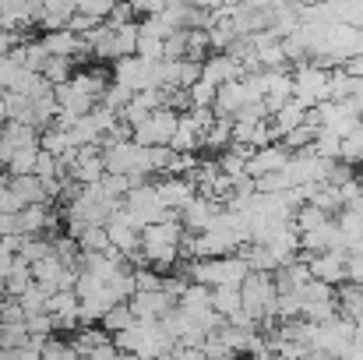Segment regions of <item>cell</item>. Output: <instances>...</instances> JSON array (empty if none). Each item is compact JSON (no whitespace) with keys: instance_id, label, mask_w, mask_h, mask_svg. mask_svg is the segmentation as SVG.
Masks as SVG:
<instances>
[{"instance_id":"6da1fadb","label":"cell","mask_w":363,"mask_h":360,"mask_svg":"<svg viewBox=\"0 0 363 360\" xmlns=\"http://www.w3.org/2000/svg\"><path fill=\"white\" fill-rule=\"evenodd\" d=\"M243 293V311L261 325V322H275V300H279V286H275V272H250L240 283Z\"/></svg>"},{"instance_id":"7a4b0ae2","label":"cell","mask_w":363,"mask_h":360,"mask_svg":"<svg viewBox=\"0 0 363 360\" xmlns=\"http://www.w3.org/2000/svg\"><path fill=\"white\" fill-rule=\"evenodd\" d=\"M328 82H332V67H325L321 60H303L293 71V99L314 110L328 99Z\"/></svg>"},{"instance_id":"3957f363","label":"cell","mask_w":363,"mask_h":360,"mask_svg":"<svg viewBox=\"0 0 363 360\" xmlns=\"http://www.w3.org/2000/svg\"><path fill=\"white\" fill-rule=\"evenodd\" d=\"M113 82L130 89V92H145V89H155V64L145 60V57H121L113 64Z\"/></svg>"},{"instance_id":"277c9868","label":"cell","mask_w":363,"mask_h":360,"mask_svg":"<svg viewBox=\"0 0 363 360\" xmlns=\"http://www.w3.org/2000/svg\"><path fill=\"white\" fill-rule=\"evenodd\" d=\"M307 261H311L314 279H321L328 286H346L350 283V251H325V254H314Z\"/></svg>"},{"instance_id":"5b68a950","label":"cell","mask_w":363,"mask_h":360,"mask_svg":"<svg viewBox=\"0 0 363 360\" xmlns=\"http://www.w3.org/2000/svg\"><path fill=\"white\" fill-rule=\"evenodd\" d=\"M155 191H159L162 205H166L169 212H177V216L198 198V184H194L191 177H159V180H155Z\"/></svg>"},{"instance_id":"8992f818","label":"cell","mask_w":363,"mask_h":360,"mask_svg":"<svg viewBox=\"0 0 363 360\" xmlns=\"http://www.w3.org/2000/svg\"><path fill=\"white\" fill-rule=\"evenodd\" d=\"M223 209H226L223 202L198 195V198L180 212V223H184V230H187V234H205V230H212V227H216V219L223 216Z\"/></svg>"},{"instance_id":"52a82bcc","label":"cell","mask_w":363,"mask_h":360,"mask_svg":"<svg viewBox=\"0 0 363 360\" xmlns=\"http://www.w3.org/2000/svg\"><path fill=\"white\" fill-rule=\"evenodd\" d=\"M127 304H130V311H134L138 322H159V318H166L177 307V300L166 290H138Z\"/></svg>"},{"instance_id":"ba28073f","label":"cell","mask_w":363,"mask_h":360,"mask_svg":"<svg viewBox=\"0 0 363 360\" xmlns=\"http://www.w3.org/2000/svg\"><path fill=\"white\" fill-rule=\"evenodd\" d=\"M289 148L282 145V141H275V145H264V148H254L250 152V159H247V173L257 180V177H268V173H282L286 166H289Z\"/></svg>"},{"instance_id":"9c48e42d","label":"cell","mask_w":363,"mask_h":360,"mask_svg":"<svg viewBox=\"0 0 363 360\" xmlns=\"http://www.w3.org/2000/svg\"><path fill=\"white\" fill-rule=\"evenodd\" d=\"M67 177H71V180H78L82 187H89V184H99V180L106 177V163H103V148H99V145H89V148H78V156H74V163H71V170H67Z\"/></svg>"},{"instance_id":"30bf717a","label":"cell","mask_w":363,"mask_h":360,"mask_svg":"<svg viewBox=\"0 0 363 360\" xmlns=\"http://www.w3.org/2000/svg\"><path fill=\"white\" fill-rule=\"evenodd\" d=\"M243 75H247V67H243L233 53H212V57H205V64H201V78H208V82H216V85L240 82Z\"/></svg>"},{"instance_id":"8fae6325","label":"cell","mask_w":363,"mask_h":360,"mask_svg":"<svg viewBox=\"0 0 363 360\" xmlns=\"http://www.w3.org/2000/svg\"><path fill=\"white\" fill-rule=\"evenodd\" d=\"M184 234H187V230H184L180 216H169V219L152 223V227L141 230V247H180Z\"/></svg>"},{"instance_id":"7c38bea8","label":"cell","mask_w":363,"mask_h":360,"mask_svg":"<svg viewBox=\"0 0 363 360\" xmlns=\"http://www.w3.org/2000/svg\"><path fill=\"white\" fill-rule=\"evenodd\" d=\"M250 103V96H247V85L240 82H226V85H219V96H216V117H237L243 107Z\"/></svg>"},{"instance_id":"4fadbf2b","label":"cell","mask_w":363,"mask_h":360,"mask_svg":"<svg viewBox=\"0 0 363 360\" xmlns=\"http://www.w3.org/2000/svg\"><path fill=\"white\" fill-rule=\"evenodd\" d=\"M307 114H311V110H307L303 103H296V99H289L282 110H275V114H272V131H275V141H282L293 127L307 124Z\"/></svg>"},{"instance_id":"5bb4252c","label":"cell","mask_w":363,"mask_h":360,"mask_svg":"<svg viewBox=\"0 0 363 360\" xmlns=\"http://www.w3.org/2000/svg\"><path fill=\"white\" fill-rule=\"evenodd\" d=\"M7 184H11V191H14L25 205H50L46 187H43V180H39L35 173H28V177H7Z\"/></svg>"},{"instance_id":"9a60e30c","label":"cell","mask_w":363,"mask_h":360,"mask_svg":"<svg viewBox=\"0 0 363 360\" xmlns=\"http://www.w3.org/2000/svg\"><path fill=\"white\" fill-rule=\"evenodd\" d=\"M43 46L50 50V57H78L82 50V36H74L71 28H57L43 36Z\"/></svg>"},{"instance_id":"2e32d148","label":"cell","mask_w":363,"mask_h":360,"mask_svg":"<svg viewBox=\"0 0 363 360\" xmlns=\"http://www.w3.org/2000/svg\"><path fill=\"white\" fill-rule=\"evenodd\" d=\"M32 283H35V276H32V261H25L21 254H14V268H11V276L4 279L7 297H21Z\"/></svg>"},{"instance_id":"e0dca14e","label":"cell","mask_w":363,"mask_h":360,"mask_svg":"<svg viewBox=\"0 0 363 360\" xmlns=\"http://www.w3.org/2000/svg\"><path fill=\"white\" fill-rule=\"evenodd\" d=\"M67 134H71V145H74V148H89V145H99V148H103V141H106V134L96 127L92 117H82Z\"/></svg>"},{"instance_id":"ac0fdd59","label":"cell","mask_w":363,"mask_h":360,"mask_svg":"<svg viewBox=\"0 0 363 360\" xmlns=\"http://www.w3.org/2000/svg\"><path fill=\"white\" fill-rule=\"evenodd\" d=\"M328 219H332V216H328L325 209H318L314 202H307V205L296 209V216H293V230H296V234H311V230L325 227Z\"/></svg>"},{"instance_id":"d6986e66","label":"cell","mask_w":363,"mask_h":360,"mask_svg":"<svg viewBox=\"0 0 363 360\" xmlns=\"http://www.w3.org/2000/svg\"><path fill=\"white\" fill-rule=\"evenodd\" d=\"M212 307L223 315V318H230V315H237L243 311V293L240 286H216L212 290Z\"/></svg>"},{"instance_id":"ffe728a7","label":"cell","mask_w":363,"mask_h":360,"mask_svg":"<svg viewBox=\"0 0 363 360\" xmlns=\"http://www.w3.org/2000/svg\"><path fill=\"white\" fill-rule=\"evenodd\" d=\"M43 78L57 89V85H67L74 78V57H50L46 67H43Z\"/></svg>"},{"instance_id":"44dd1931","label":"cell","mask_w":363,"mask_h":360,"mask_svg":"<svg viewBox=\"0 0 363 360\" xmlns=\"http://www.w3.org/2000/svg\"><path fill=\"white\" fill-rule=\"evenodd\" d=\"M78 293L74 290H53L50 293V300H46V315H53V318H64V315H78Z\"/></svg>"},{"instance_id":"7402d4cb","label":"cell","mask_w":363,"mask_h":360,"mask_svg":"<svg viewBox=\"0 0 363 360\" xmlns=\"http://www.w3.org/2000/svg\"><path fill=\"white\" fill-rule=\"evenodd\" d=\"M4 103H7V120H21V124H32L35 127V117H32V96H21V92H4Z\"/></svg>"},{"instance_id":"603a6c76","label":"cell","mask_w":363,"mask_h":360,"mask_svg":"<svg viewBox=\"0 0 363 360\" xmlns=\"http://www.w3.org/2000/svg\"><path fill=\"white\" fill-rule=\"evenodd\" d=\"M233 145V117H219L212 124V131L205 134V145L201 148H219V152H226Z\"/></svg>"},{"instance_id":"cb8c5ba5","label":"cell","mask_w":363,"mask_h":360,"mask_svg":"<svg viewBox=\"0 0 363 360\" xmlns=\"http://www.w3.org/2000/svg\"><path fill=\"white\" fill-rule=\"evenodd\" d=\"M35 159H39V145H25V148H18L11 156L7 173L11 177H28V173H35Z\"/></svg>"},{"instance_id":"d4e9b609","label":"cell","mask_w":363,"mask_h":360,"mask_svg":"<svg viewBox=\"0 0 363 360\" xmlns=\"http://www.w3.org/2000/svg\"><path fill=\"white\" fill-rule=\"evenodd\" d=\"M110 336H117L123 329H130V325H138V318H134V311H130V304H117V307H110L106 311V318L99 322Z\"/></svg>"},{"instance_id":"484cf974","label":"cell","mask_w":363,"mask_h":360,"mask_svg":"<svg viewBox=\"0 0 363 360\" xmlns=\"http://www.w3.org/2000/svg\"><path fill=\"white\" fill-rule=\"evenodd\" d=\"M318 131H321V127H314V124H300V127H293V131L282 138V145H286L289 152H307V148H314Z\"/></svg>"},{"instance_id":"4316f807","label":"cell","mask_w":363,"mask_h":360,"mask_svg":"<svg viewBox=\"0 0 363 360\" xmlns=\"http://www.w3.org/2000/svg\"><path fill=\"white\" fill-rule=\"evenodd\" d=\"M39 148L64 156V152H67V148H74V145H71V134H67V131H60L57 124H50V127H43V134H39Z\"/></svg>"},{"instance_id":"83f0119b","label":"cell","mask_w":363,"mask_h":360,"mask_svg":"<svg viewBox=\"0 0 363 360\" xmlns=\"http://www.w3.org/2000/svg\"><path fill=\"white\" fill-rule=\"evenodd\" d=\"M314 152H318L321 159H342V134L321 127L318 138H314Z\"/></svg>"},{"instance_id":"f1b7e54d","label":"cell","mask_w":363,"mask_h":360,"mask_svg":"<svg viewBox=\"0 0 363 360\" xmlns=\"http://www.w3.org/2000/svg\"><path fill=\"white\" fill-rule=\"evenodd\" d=\"M28 343V325L25 322H0V350H18Z\"/></svg>"},{"instance_id":"f546056e","label":"cell","mask_w":363,"mask_h":360,"mask_svg":"<svg viewBox=\"0 0 363 360\" xmlns=\"http://www.w3.org/2000/svg\"><path fill=\"white\" fill-rule=\"evenodd\" d=\"M50 293H53V290H46L43 283H32V286H28V290H25L18 300H21L25 315H43V311H46V300H50Z\"/></svg>"},{"instance_id":"4dcf8cb0","label":"cell","mask_w":363,"mask_h":360,"mask_svg":"<svg viewBox=\"0 0 363 360\" xmlns=\"http://www.w3.org/2000/svg\"><path fill=\"white\" fill-rule=\"evenodd\" d=\"M138 57H145V60H152V64L166 60V39L148 36V32H138Z\"/></svg>"},{"instance_id":"1f68e13d","label":"cell","mask_w":363,"mask_h":360,"mask_svg":"<svg viewBox=\"0 0 363 360\" xmlns=\"http://www.w3.org/2000/svg\"><path fill=\"white\" fill-rule=\"evenodd\" d=\"M187 92H191V107H194V110H205V107H216L219 85H216V82H208V78H201V82H194Z\"/></svg>"},{"instance_id":"d6a6232c","label":"cell","mask_w":363,"mask_h":360,"mask_svg":"<svg viewBox=\"0 0 363 360\" xmlns=\"http://www.w3.org/2000/svg\"><path fill=\"white\" fill-rule=\"evenodd\" d=\"M117 4H121V0H74V7H78L82 14L96 18V21H106V18L117 11Z\"/></svg>"},{"instance_id":"836d02e7","label":"cell","mask_w":363,"mask_h":360,"mask_svg":"<svg viewBox=\"0 0 363 360\" xmlns=\"http://www.w3.org/2000/svg\"><path fill=\"white\" fill-rule=\"evenodd\" d=\"M212 50V43H208V32H201V28H187V60H201L205 64V53Z\"/></svg>"},{"instance_id":"e575fe53","label":"cell","mask_w":363,"mask_h":360,"mask_svg":"<svg viewBox=\"0 0 363 360\" xmlns=\"http://www.w3.org/2000/svg\"><path fill=\"white\" fill-rule=\"evenodd\" d=\"M35 177H39V180L64 177V170H60V156H57V152H46V148H39V159H35Z\"/></svg>"},{"instance_id":"d590c367","label":"cell","mask_w":363,"mask_h":360,"mask_svg":"<svg viewBox=\"0 0 363 360\" xmlns=\"http://www.w3.org/2000/svg\"><path fill=\"white\" fill-rule=\"evenodd\" d=\"M342 163H350V166L363 163V127L353 131L350 138H342Z\"/></svg>"},{"instance_id":"8d00e7d4","label":"cell","mask_w":363,"mask_h":360,"mask_svg":"<svg viewBox=\"0 0 363 360\" xmlns=\"http://www.w3.org/2000/svg\"><path fill=\"white\" fill-rule=\"evenodd\" d=\"M25 325H28V336H43V339H50L53 332H57V325H53V315H28L25 318Z\"/></svg>"},{"instance_id":"74e56055","label":"cell","mask_w":363,"mask_h":360,"mask_svg":"<svg viewBox=\"0 0 363 360\" xmlns=\"http://www.w3.org/2000/svg\"><path fill=\"white\" fill-rule=\"evenodd\" d=\"M205 354H208V360H237V350H230V347H226L216 332L205 339Z\"/></svg>"},{"instance_id":"f35d334b","label":"cell","mask_w":363,"mask_h":360,"mask_svg":"<svg viewBox=\"0 0 363 360\" xmlns=\"http://www.w3.org/2000/svg\"><path fill=\"white\" fill-rule=\"evenodd\" d=\"M201 82V60H180V89H191Z\"/></svg>"},{"instance_id":"ab89813d","label":"cell","mask_w":363,"mask_h":360,"mask_svg":"<svg viewBox=\"0 0 363 360\" xmlns=\"http://www.w3.org/2000/svg\"><path fill=\"white\" fill-rule=\"evenodd\" d=\"M130 7H134V14H141V18H152V14H162L166 7H169V0H127Z\"/></svg>"},{"instance_id":"60d3db41","label":"cell","mask_w":363,"mask_h":360,"mask_svg":"<svg viewBox=\"0 0 363 360\" xmlns=\"http://www.w3.org/2000/svg\"><path fill=\"white\" fill-rule=\"evenodd\" d=\"M18 64L11 60V57H0V89H11L14 85V78H18Z\"/></svg>"},{"instance_id":"b9f144b4","label":"cell","mask_w":363,"mask_h":360,"mask_svg":"<svg viewBox=\"0 0 363 360\" xmlns=\"http://www.w3.org/2000/svg\"><path fill=\"white\" fill-rule=\"evenodd\" d=\"M96 25H99L96 18H89V14H82V11H78V14L71 18V25H67V28H71L74 36H89V32L96 28Z\"/></svg>"},{"instance_id":"7bdbcfd3","label":"cell","mask_w":363,"mask_h":360,"mask_svg":"<svg viewBox=\"0 0 363 360\" xmlns=\"http://www.w3.org/2000/svg\"><path fill=\"white\" fill-rule=\"evenodd\" d=\"M173 357L177 360H208V354H205V347H173Z\"/></svg>"},{"instance_id":"ee69618b","label":"cell","mask_w":363,"mask_h":360,"mask_svg":"<svg viewBox=\"0 0 363 360\" xmlns=\"http://www.w3.org/2000/svg\"><path fill=\"white\" fill-rule=\"evenodd\" d=\"M11 268H14V254L0 247V283H4V279L11 276Z\"/></svg>"},{"instance_id":"f6af8a7d","label":"cell","mask_w":363,"mask_h":360,"mask_svg":"<svg viewBox=\"0 0 363 360\" xmlns=\"http://www.w3.org/2000/svg\"><path fill=\"white\" fill-rule=\"evenodd\" d=\"M342 71L353 75V78H363V57H350V60L342 64Z\"/></svg>"},{"instance_id":"bcb514c9","label":"cell","mask_w":363,"mask_h":360,"mask_svg":"<svg viewBox=\"0 0 363 360\" xmlns=\"http://www.w3.org/2000/svg\"><path fill=\"white\" fill-rule=\"evenodd\" d=\"M194 7H201V11H219V7H226V0H191Z\"/></svg>"},{"instance_id":"7dc6e473","label":"cell","mask_w":363,"mask_h":360,"mask_svg":"<svg viewBox=\"0 0 363 360\" xmlns=\"http://www.w3.org/2000/svg\"><path fill=\"white\" fill-rule=\"evenodd\" d=\"M4 297H7V290H4V283H0V304H4Z\"/></svg>"},{"instance_id":"c3c4849f","label":"cell","mask_w":363,"mask_h":360,"mask_svg":"<svg viewBox=\"0 0 363 360\" xmlns=\"http://www.w3.org/2000/svg\"><path fill=\"white\" fill-rule=\"evenodd\" d=\"M4 92H7V89H0V96H4Z\"/></svg>"}]
</instances>
